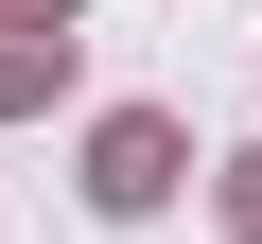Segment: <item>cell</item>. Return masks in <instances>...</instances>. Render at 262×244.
Segmentation results:
<instances>
[{
  "label": "cell",
  "mask_w": 262,
  "mask_h": 244,
  "mask_svg": "<svg viewBox=\"0 0 262 244\" xmlns=\"http://www.w3.org/2000/svg\"><path fill=\"white\" fill-rule=\"evenodd\" d=\"M88 192L105 209H158L175 192V122H105V140H88Z\"/></svg>",
  "instance_id": "obj_1"
},
{
  "label": "cell",
  "mask_w": 262,
  "mask_h": 244,
  "mask_svg": "<svg viewBox=\"0 0 262 244\" xmlns=\"http://www.w3.org/2000/svg\"><path fill=\"white\" fill-rule=\"evenodd\" d=\"M227 209H245V227H262V157H245V192H227Z\"/></svg>",
  "instance_id": "obj_3"
},
{
  "label": "cell",
  "mask_w": 262,
  "mask_h": 244,
  "mask_svg": "<svg viewBox=\"0 0 262 244\" xmlns=\"http://www.w3.org/2000/svg\"><path fill=\"white\" fill-rule=\"evenodd\" d=\"M0 18H53V35H70V0H0Z\"/></svg>",
  "instance_id": "obj_2"
}]
</instances>
